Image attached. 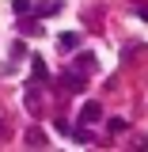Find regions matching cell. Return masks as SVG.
Returning <instances> with one entry per match:
<instances>
[{"label": "cell", "mask_w": 148, "mask_h": 152, "mask_svg": "<svg viewBox=\"0 0 148 152\" xmlns=\"http://www.w3.org/2000/svg\"><path fill=\"white\" fill-rule=\"evenodd\" d=\"M27 145L31 148H46V133L42 129H27Z\"/></svg>", "instance_id": "277c9868"}, {"label": "cell", "mask_w": 148, "mask_h": 152, "mask_svg": "<svg viewBox=\"0 0 148 152\" xmlns=\"http://www.w3.org/2000/svg\"><path fill=\"white\" fill-rule=\"evenodd\" d=\"M137 15H141V19H148V4H141V8H137Z\"/></svg>", "instance_id": "4fadbf2b"}, {"label": "cell", "mask_w": 148, "mask_h": 152, "mask_svg": "<svg viewBox=\"0 0 148 152\" xmlns=\"http://www.w3.org/2000/svg\"><path fill=\"white\" fill-rule=\"evenodd\" d=\"M72 137H76V141H80V145H91V133L84 129V126H80V129H76V133H72Z\"/></svg>", "instance_id": "8fae6325"}, {"label": "cell", "mask_w": 148, "mask_h": 152, "mask_svg": "<svg viewBox=\"0 0 148 152\" xmlns=\"http://www.w3.org/2000/svg\"><path fill=\"white\" fill-rule=\"evenodd\" d=\"M76 69H80V72H91V69H95V57L91 53H80V57H76Z\"/></svg>", "instance_id": "ba28073f"}, {"label": "cell", "mask_w": 148, "mask_h": 152, "mask_svg": "<svg viewBox=\"0 0 148 152\" xmlns=\"http://www.w3.org/2000/svg\"><path fill=\"white\" fill-rule=\"evenodd\" d=\"M19 31H23V34H42V27H38V23H19Z\"/></svg>", "instance_id": "30bf717a"}, {"label": "cell", "mask_w": 148, "mask_h": 152, "mask_svg": "<svg viewBox=\"0 0 148 152\" xmlns=\"http://www.w3.org/2000/svg\"><path fill=\"white\" fill-rule=\"evenodd\" d=\"M61 88H65V91H84L87 80L80 76V69H76V72H61Z\"/></svg>", "instance_id": "6da1fadb"}, {"label": "cell", "mask_w": 148, "mask_h": 152, "mask_svg": "<svg viewBox=\"0 0 148 152\" xmlns=\"http://www.w3.org/2000/svg\"><path fill=\"white\" fill-rule=\"evenodd\" d=\"M12 8H15V15H27L34 8V0H12Z\"/></svg>", "instance_id": "9c48e42d"}, {"label": "cell", "mask_w": 148, "mask_h": 152, "mask_svg": "<svg viewBox=\"0 0 148 152\" xmlns=\"http://www.w3.org/2000/svg\"><path fill=\"white\" fill-rule=\"evenodd\" d=\"M99 118H103V107H99V103H84L80 122H84V126H91V122H99Z\"/></svg>", "instance_id": "7a4b0ae2"}, {"label": "cell", "mask_w": 148, "mask_h": 152, "mask_svg": "<svg viewBox=\"0 0 148 152\" xmlns=\"http://www.w3.org/2000/svg\"><path fill=\"white\" fill-rule=\"evenodd\" d=\"M61 12V0H46V4H38V15H57Z\"/></svg>", "instance_id": "52a82bcc"}, {"label": "cell", "mask_w": 148, "mask_h": 152, "mask_svg": "<svg viewBox=\"0 0 148 152\" xmlns=\"http://www.w3.org/2000/svg\"><path fill=\"white\" fill-rule=\"evenodd\" d=\"M31 72H34V84L50 76V72H46V61H42V57H31Z\"/></svg>", "instance_id": "8992f818"}, {"label": "cell", "mask_w": 148, "mask_h": 152, "mask_svg": "<svg viewBox=\"0 0 148 152\" xmlns=\"http://www.w3.org/2000/svg\"><path fill=\"white\" fill-rule=\"evenodd\" d=\"M57 46H61V50L69 53V50H76V46H80V34H76V31H65V34L57 38Z\"/></svg>", "instance_id": "3957f363"}, {"label": "cell", "mask_w": 148, "mask_h": 152, "mask_svg": "<svg viewBox=\"0 0 148 152\" xmlns=\"http://www.w3.org/2000/svg\"><path fill=\"white\" fill-rule=\"evenodd\" d=\"M125 129V118H110V133H122Z\"/></svg>", "instance_id": "7c38bea8"}, {"label": "cell", "mask_w": 148, "mask_h": 152, "mask_svg": "<svg viewBox=\"0 0 148 152\" xmlns=\"http://www.w3.org/2000/svg\"><path fill=\"white\" fill-rule=\"evenodd\" d=\"M23 103H27V110H31V114H38V103H42V99H38V91H34V84L27 88V95H23Z\"/></svg>", "instance_id": "5b68a950"}]
</instances>
